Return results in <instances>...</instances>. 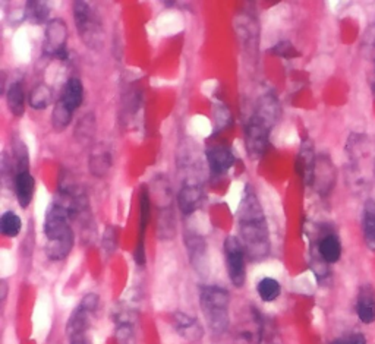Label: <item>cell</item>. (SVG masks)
<instances>
[{
	"label": "cell",
	"instance_id": "obj_1",
	"mask_svg": "<svg viewBox=\"0 0 375 344\" xmlns=\"http://www.w3.org/2000/svg\"><path fill=\"white\" fill-rule=\"evenodd\" d=\"M238 226L240 240L251 261H262L270 254V232L261 202L251 186H245V194L238 209Z\"/></svg>",
	"mask_w": 375,
	"mask_h": 344
},
{
	"label": "cell",
	"instance_id": "obj_2",
	"mask_svg": "<svg viewBox=\"0 0 375 344\" xmlns=\"http://www.w3.org/2000/svg\"><path fill=\"white\" fill-rule=\"evenodd\" d=\"M278 111V103L273 95H264L258 102L257 110L245 128V148L252 160L259 159L266 152Z\"/></svg>",
	"mask_w": 375,
	"mask_h": 344
},
{
	"label": "cell",
	"instance_id": "obj_3",
	"mask_svg": "<svg viewBox=\"0 0 375 344\" xmlns=\"http://www.w3.org/2000/svg\"><path fill=\"white\" fill-rule=\"evenodd\" d=\"M199 303L207 326L214 336L224 334L229 328V292L220 285H202Z\"/></svg>",
	"mask_w": 375,
	"mask_h": 344
},
{
	"label": "cell",
	"instance_id": "obj_4",
	"mask_svg": "<svg viewBox=\"0 0 375 344\" xmlns=\"http://www.w3.org/2000/svg\"><path fill=\"white\" fill-rule=\"evenodd\" d=\"M73 19L84 44L92 50L100 49L103 43V27L99 13L87 2L80 0L73 4Z\"/></svg>",
	"mask_w": 375,
	"mask_h": 344
},
{
	"label": "cell",
	"instance_id": "obj_5",
	"mask_svg": "<svg viewBox=\"0 0 375 344\" xmlns=\"http://www.w3.org/2000/svg\"><path fill=\"white\" fill-rule=\"evenodd\" d=\"M228 274L235 288H242L247 281V251L238 236H229L224 240Z\"/></svg>",
	"mask_w": 375,
	"mask_h": 344
},
{
	"label": "cell",
	"instance_id": "obj_6",
	"mask_svg": "<svg viewBox=\"0 0 375 344\" xmlns=\"http://www.w3.org/2000/svg\"><path fill=\"white\" fill-rule=\"evenodd\" d=\"M66 40H68V27L63 19H51L47 23L44 31V42L43 50L44 54L49 57H56V59L65 61L68 57L66 51Z\"/></svg>",
	"mask_w": 375,
	"mask_h": 344
},
{
	"label": "cell",
	"instance_id": "obj_7",
	"mask_svg": "<svg viewBox=\"0 0 375 344\" xmlns=\"http://www.w3.org/2000/svg\"><path fill=\"white\" fill-rule=\"evenodd\" d=\"M138 205H140V239L135 250V261L138 265L145 264V232L152 217V197H149L148 188L145 185L141 186L138 194Z\"/></svg>",
	"mask_w": 375,
	"mask_h": 344
},
{
	"label": "cell",
	"instance_id": "obj_8",
	"mask_svg": "<svg viewBox=\"0 0 375 344\" xmlns=\"http://www.w3.org/2000/svg\"><path fill=\"white\" fill-rule=\"evenodd\" d=\"M236 157L226 145H214L207 149V163L213 176H223L233 167Z\"/></svg>",
	"mask_w": 375,
	"mask_h": 344
},
{
	"label": "cell",
	"instance_id": "obj_9",
	"mask_svg": "<svg viewBox=\"0 0 375 344\" xmlns=\"http://www.w3.org/2000/svg\"><path fill=\"white\" fill-rule=\"evenodd\" d=\"M185 243H186L188 255H190V259H191V264L194 265V269L199 274H204L205 271L209 270L207 245H205V240L195 233H186Z\"/></svg>",
	"mask_w": 375,
	"mask_h": 344
},
{
	"label": "cell",
	"instance_id": "obj_10",
	"mask_svg": "<svg viewBox=\"0 0 375 344\" xmlns=\"http://www.w3.org/2000/svg\"><path fill=\"white\" fill-rule=\"evenodd\" d=\"M356 315L365 326L375 322V289L371 284H364L356 296Z\"/></svg>",
	"mask_w": 375,
	"mask_h": 344
},
{
	"label": "cell",
	"instance_id": "obj_11",
	"mask_svg": "<svg viewBox=\"0 0 375 344\" xmlns=\"http://www.w3.org/2000/svg\"><path fill=\"white\" fill-rule=\"evenodd\" d=\"M202 189L197 183L183 185L178 194V207L185 216L194 214L202 204Z\"/></svg>",
	"mask_w": 375,
	"mask_h": 344
},
{
	"label": "cell",
	"instance_id": "obj_12",
	"mask_svg": "<svg viewBox=\"0 0 375 344\" xmlns=\"http://www.w3.org/2000/svg\"><path fill=\"white\" fill-rule=\"evenodd\" d=\"M173 326L175 330L188 341L191 343H197L202 338L204 331L201 324L198 322L197 318L191 317V315H186L182 312H176L173 315Z\"/></svg>",
	"mask_w": 375,
	"mask_h": 344
},
{
	"label": "cell",
	"instance_id": "obj_13",
	"mask_svg": "<svg viewBox=\"0 0 375 344\" xmlns=\"http://www.w3.org/2000/svg\"><path fill=\"white\" fill-rule=\"evenodd\" d=\"M315 163H316V157H315V152H314V147L307 140L302 142L301 151H299L296 167H297V171H299V175H301L304 183L308 186H311L314 183Z\"/></svg>",
	"mask_w": 375,
	"mask_h": 344
},
{
	"label": "cell",
	"instance_id": "obj_14",
	"mask_svg": "<svg viewBox=\"0 0 375 344\" xmlns=\"http://www.w3.org/2000/svg\"><path fill=\"white\" fill-rule=\"evenodd\" d=\"M316 252L326 264H336L342 258V243L334 233H326L318 240Z\"/></svg>",
	"mask_w": 375,
	"mask_h": 344
},
{
	"label": "cell",
	"instance_id": "obj_15",
	"mask_svg": "<svg viewBox=\"0 0 375 344\" xmlns=\"http://www.w3.org/2000/svg\"><path fill=\"white\" fill-rule=\"evenodd\" d=\"M334 182V171L331 167V163L327 157H316L315 163V171H314V183L315 189L321 195H326L330 192V189Z\"/></svg>",
	"mask_w": 375,
	"mask_h": 344
},
{
	"label": "cell",
	"instance_id": "obj_16",
	"mask_svg": "<svg viewBox=\"0 0 375 344\" xmlns=\"http://www.w3.org/2000/svg\"><path fill=\"white\" fill-rule=\"evenodd\" d=\"M34 190H35V180L31 176L30 170L20 171L15 176V194L18 204H20L21 208H27L34 197Z\"/></svg>",
	"mask_w": 375,
	"mask_h": 344
},
{
	"label": "cell",
	"instance_id": "obj_17",
	"mask_svg": "<svg viewBox=\"0 0 375 344\" xmlns=\"http://www.w3.org/2000/svg\"><path fill=\"white\" fill-rule=\"evenodd\" d=\"M362 232L367 247L369 251L375 252V201L371 198L364 205Z\"/></svg>",
	"mask_w": 375,
	"mask_h": 344
},
{
	"label": "cell",
	"instance_id": "obj_18",
	"mask_svg": "<svg viewBox=\"0 0 375 344\" xmlns=\"http://www.w3.org/2000/svg\"><path fill=\"white\" fill-rule=\"evenodd\" d=\"M61 100L73 111L84 102V85L78 78H69L62 90Z\"/></svg>",
	"mask_w": 375,
	"mask_h": 344
},
{
	"label": "cell",
	"instance_id": "obj_19",
	"mask_svg": "<svg viewBox=\"0 0 375 344\" xmlns=\"http://www.w3.org/2000/svg\"><path fill=\"white\" fill-rule=\"evenodd\" d=\"M6 102L11 113L16 118H21L25 113V91L21 82H13L6 91Z\"/></svg>",
	"mask_w": 375,
	"mask_h": 344
},
{
	"label": "cell",
	"instance_id": "obj_20",
	"mask_svg": "<svg viewBox=\"0 0 375 344\" xmlns=\"http://www.w3.org/2000/svg\"><path fill=\"white\" fill-rule=\"evenodd\" d=\"M90 171L92 176L96 178H104L107 176L109 170L111 167V156L110 152L106 149H97L96 152H92L90 157Z\"/></svg>",
	"mask_w": 375,
	"mask_h": 344
},
{
	"label": "cell",
	"instance_id": "obj_21",
	"mask_svg": "<svg viewBox=\"0 0 375 344\" xmlns=\"http://www.w3.org/2000/svg\"><path fill=\"white\" fill-rule=\"evenodd\" d=\"M73 118V110L69 109L61 99L56 102L51 111V125L56 130H65Z\"/></svg>",
	"mask_w": 375,
	"mask_h": 344
},
{
	"label": "cell",
	"instance_id": "obj_22",
	"mask_svg": "<svg viewBox=\"0 0 375 344\" xmlns=\"http://www.w3.org/2000/svg\"><path fill=\"white\" fill-rule=\"evenodd\" d=\"M280 283L273 277H264L257 284V293L262 302H274L280 296Z\"/></svg>",
	"mask_w": 375,
	"mask_h": 344
},
{
	"label": "cell",
	"instance_id": "obj_23",
	"mask_svg": "<svg viewBox=\"0 0 375 344\" xmlns=\"http://www.w3.org/2000/svg\"><path fill=\"white\" fill-rule=\"evenodd\" d=\"M21 228H23L21 217L15 214L13 211H6L4 213L2 217H0V232H2L4 236L13 239L20 235Z\"/></svg>",
	"mask_w": 375,
	"mask_h": 344
},
{
	"label": "cell",
	"instance_id": "obj_24",
	"mask_svg": "<svg viewBox=\"0 0 375 344\" xmlns=\"http://www.w3.org/2000/svg\"><path fill=\"white\" fill-rule=\"evenodd\" d=\"M51 90L46 84L35 85L30 94V106L35 110H44L51 102Z\"/></svg>",
	"mask_w": 375,
	"mask_h": 344
},
{
	"label": "cell",
	"instance_id": "obj_25",
	"mask_svg": "<svg viewBox=\"0 0 375 344\" xmlns=\"http://www.w3.org/2000/svg\"><path fill=\"white\" fill-rule=\"evenodd\" d=\"M50 13V8L43 2H30L25 8V16L32 24H44Z\"/></svg>",
	"mask_w": 375,
	"mask_h": 344
},
{
	"label": "cell",
	"instance_id": "obj_26",
	"mask_svg": "<svg viewBox=\"0 0 375 344\" xmlns=\"http://www.w3.org/2000/svg\"><path fill=\"white\" fill-rule=\"evenodd\" d=\"M94 132H96V119L92 114H87L77 126V137L81 141H87L94 137Z\"/></svg>",
	"mask_w": 375,
	"mask_h": 344
},
{
	"label": "cell",
	"instance_id": "obj_27",
	"mask_svg": "<svg viewBox=\"0 0 375 344\" xmlns=\"http://www.w3.org/2000/svg\"><path fill=\"white\" fill-rule=\"evenodd\" d=\"M116 245H118V240H116V228L109 226L106 228V231H104V236H103V250L106 251L107 255H110V254L115 252Z\"/></svg>",
	"mask_w": 375,
	"mask_h": 344
},
{
	"label": "cell",
	"instance_id": "obj_28",
	"mask_svg": "<svg viewBox=\"0 0 375 344\" xmlns=\"http://www.w3.org/2000/svg\"><path fill=\"white\" fill-rule=\"evenodd\" d=\"M331 344H367V338L361 333H350L343 337L336 338Z\"/></svg>",
	"mask_w": 375,
	"mask_h": 344
},
{
	"label": "cell",
	"instance_id": "obj_29",
	"mask_svg": "<svg viewBox=\"0 0 375 344\" xmlns=\"http://www.w3.org/2000/svg\"><path fill=\"white\" fill-rule=\"evenodd\" d=\"M273 51L277 54V56H281L285 57V59H292V57H296L297 56V51L295 50V47L288 43V42H283V43H278Z\"/></svg>",
	"mask_w": 375,
	"mask_h": 344
},
{
	"label": "cell",
	"instance_id": "obj_30",
	"mask_svg": "<svg viewBox=\"0 0 375 344\" xmlns=\"http://www.w3.org/2000/svg\"><path fill=\"white\" fill-rule=\"evenodd\" d=\"M6 292H8L6 281H2V300H5V297H6Z\"/></svg>",
	"mask_w": 375,
	"mask_h": 344
},
{
	"label": "cell",
	"instance_id": "obj_31",
	"mask_svg": "<svg viewBox=\"0 0 375 344\" xmlns=\"http://www.w3.org/2000/svg\"><path fill=\"white\" fill-rule=\"evenodd\" d=\"M371 90H372V94H374V97H375V82L371 84Z\"/></svg>",
	"mask_w": 375,
	"mask_h": 344
},
{
	"label": "cell",
	"instance_id": "obj_32",
	"mask_svg": "<svg viewBox=\"0 0 375 344\" xmlns=\"http://www.w3.org/2000/svg\"><path fill=\"white\" fill-rule=\"evenodd\" d=\"M374 170H375V164H374Z\"/></svg>",
	"mask_w": 375,
	"mask_h": 344
}]
</instances>
